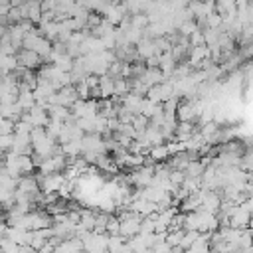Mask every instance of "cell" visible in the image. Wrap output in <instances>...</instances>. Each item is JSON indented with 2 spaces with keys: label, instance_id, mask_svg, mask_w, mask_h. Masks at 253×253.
Wrapping results in <instances>:
<instances>
[{
  "label": "cell",
  "instance_id": "1",
  "mask_svg": "<svg viewBox=\"0 0 253 253\" xmlns=\"http://www.w3.org/2000/svg\"><path fill=\"white\" fill-rule=\"evenodd\" d=\"M16 61H18V67H24V69L34 71V69H38L42 65L43 59L38 53L30 51V49H18L16 51Z\"/></svg>",
  "mask_w": 253,
  "mask_h": 253
},
{
  "label": "cell",
  "instance_id": "2",
  "mask_svg": "<svg viewBox=\"0 0 253 253\" xmlns=\"http://www.w3.org/2000/svg\"><path fill=\"white\" fill-rule=\"evenodd\" d=\"M136 47V53H138V59H148V57H152L154 55V42L150 40V38H146V36H142L136 43H134Z\"/></svg>",
  "mask_w": 253,
  "mask_h": 253
},
{
  "label": "cell",
  "instance_id": "3",
  "mask_svg": "<svg viewBox=\"0 0 253 253\" xmlns=\"http://www.w3.org/2000/svg\"><path fill=\"white\" fill-rule=\"evenodd\" d=\"M215 4V12L223 18V16H235L237 12V6H235V0H213Z\"/></svg>",
  "mask_w": 253,
  "mask_h": 253
},
{
  "label": "cell",
  "instance_id": "4",
  "mask_svg": "<svg viewBox=\"0 0 253 253\" xmlns=\"http://www.w3.org/2000/svg\"><path fill=\"white\" fill-rule=\"evenodd\" d=\"M97 91H99V97L101 99L113 97V79L109 75H101L99 77V83H97Z\"/></svg>",
  "mask_w": 253,
  "mask_h": 253
},
{
  "label": "cell",
  "instance_id": "5",
  "mask_svg": "<svg viewBox=\"0 0 253 253\" xmlns=\"http://www.w3.org/2000/svg\"><path fill=\"white\" fill-rule=\"evenodd\" d=\"M16 105H18L22 111H30V109L36 105L32 91H18V97H16Z\"/></svg>",
  "mask_w": 253,
  "mask_h": 253
},
{
  "label": "cell",
  "instance_id": "6",
  "mask_svg": "<svg viewBox=\"0 0 253 253\" xmlns=\"http://www.w3.org/2000/svg\"><path fill=\"white\" fill-rule=\"evenodd\" d=\"M204 168H206V166H204L200 160H192V162H188V166H186L182 172H184L186 178H200L202 172H204Z\"/></svg>",
  "mask_w": 253,
  "mask_h": 253
},
{
  "label": "cell",
  "instance_id": "7",
  "mask_svg": "<svg viewBox=\"0 0 253 253\" xmlns=\"http://www.w3.org/2000/svg\"><path fill=\"white\" fill-rule=\"evenodd\" d=\"M206 28H210V30L221 28V16L217 12H211L210 16H206Z\"/></svg>",
  "mask_w": 253,
  "mask_h": 253
},
{
  "label": "cell",
  "instance_id": "8",
  "mask_svg": "<svg viewBox=\"0 0 253 253\" xmlns=\"http://www.w3.org/2000/svg\"><path fill=\"white\" fill-rule=\"evenodd\" d=\"M2 134H14V123L10 119H0V136Z\"/></svg>",
  "mask_w": 253,
  "mask_h": 253
},
{
  "label": "cell",
  "instance_id": "9",
  "mask_svg": "<svg viewBox=\"0 0 253 253\" xmlns=\"http://www.w3.org/2000/svg\"><path fill=\"white\" fill-rule=\"evenodd\" d=\"M40 8H42V12L53 10L55 8V0H40Z\"/></svg>",
  "mask_w": 253,
  "mask_h": 253
},
{
  "label": "cell",
  "instance_id": "10",
  "mask_svg": "<svg viewBox=\"0 0 253 253\" xmlns=\"http://www.w3.org/2000/svg\"><path fill=\"white\" fill-rule=\"evenodd\" d=\"M24 2H38V0H24Z\"/></svg>",
  "mask_w": 253,
  "mask_h": 253
},
{
  "label": "cell",
  "instance_id": "11",
  "mask_svg": "<svg viewBox=\"0 0 253 253\" xmlns=\"http://www.w3.org/2000/svg\"><path fill=\"white\" fill-rule=\"evenodd\" d=\"M200 2H204V0H200Z\"/></svg>",
  "mask_w": 253,
  "mask_h": 253
}]
</instances>
